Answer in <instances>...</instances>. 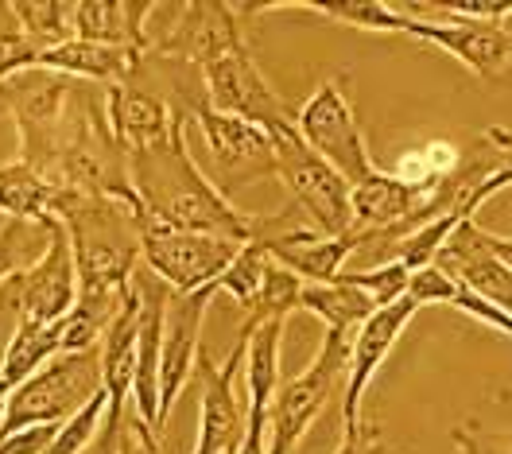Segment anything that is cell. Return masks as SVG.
<instances>
[{"label": "cell", "instance_id": "1", "mask_svg": "<svg viewBox=\"0 0 512 454\" xmlns=\"http://www.w3.org/2000/svg\"><path fill=\"white\" fill-rule=\"evenodd\" d=\"M183 132H187V125H179L171 132V140H163L156 148L128 156V179H132V195H136V206H140V218L163 229L229 237L237 245L264 241L268 214L264 218L241 214L210 183V175L194 163Z\"/></svg>", "mask_w": 512, "mask_h": 454}, {"label": "cell", "instance_id": "2", "mask_svg": "<svg viewBox=\"0 0 512 454\" xmlns=\"http://www.w3.org/2000/svg\"><path fill=\"white\" fill-rule=\"evenodd\" d=\"M63 222L82 292H125L144 268V218L140 206L109 195H59Z\"/></svg>", "mask_w": 512, "mask_h": 454}, {"label": "cell", "instance_id": "3", "mask_svg": "<svg viewBox=\"0 0 512 454\" xmlns=\"http://www.w3.org/2000/svg\"><path fill=\"white\" fill-rule=\"evenodd\" d=\"M101 392H105V385H101V350L59 354L35 377H28L20 389L8 392L0 439L32 431V427H63L70 416H78Z\"/></svg>", "mask_w": 512, "mask_h": 454}, {"label": "cell", "instance_id": "4", "mask_svg": "<svg viewBox=\"0 0 512 454\" xmlns=\"http://www.w3.org/2000/svg\"><path fill=\"white\" fill-rule=\"evenodd\" d=\"M353 334L357 330H326L315 361L280 385L272 408H268V454L295 451L303 443V435L315 427V420L330 408L338 385L346 392Z\"/></svg>", "mask_w": 512, "mask_h": 454}, {"label": "cell", "instance_id": "5", "mask_svg": "<svg viewBox=\"0 0 512 454\" xmlns=\"http://www.w3.org/2000/svg\"><path fill=\"white\" fill-rule=\"evenodd\" d=\"M74 86H78L74 78L39 70V66L8 78L0 86V105L16 121L20 160L32 163L47 183H51V171H55V156H59V140H63L66 109H70V98H74Z\"/></svg>", "mask_w": 512, "mask_h": 454}, {"label": "cell", "instance_id": "6", "mask_svg": "<svg viewBox=\"0 0 512 454\" xmlns=\"http://www.w3.org/2000/svg\"><path fill=\"white\" fill-rule=\"evenodd\" d=\"M276 144V179L288 187L291 206L307 218L319 237H346L353 229V187L307 148L299 129L272 136Z\"/></svg>", "mask_w": 512, "mask_h": 454}, {"label": "cell", "instance_id": "7", "mask_svg": "<svg viewBox=\"0 0 512 454\" xmlns=\"http://www.w3.org/2000/svg\"><path fill=\"white\" fill-rule=\"evenodd\" d=\"M295 129L307 140V148L330 163L350 187L369 183L381 167L369 156L365 132L357 125L350 98L342 90V82H322L311 98L303 101V109L295 113Z\"/></svg>", "mask_w": 512, "mask_h": 454}, {"label": "cell", "instance_id": "8", "mask_svg": "<svg viewBox=\"0 0 512 454\" xmlns=\"http://www.w3.org/2000/svg\"><path fill=\"white\" fill-rule=\"evenodd\" d=\"M245 245L214 237V233H187L144 222V268L160 276L175 295H191L202 288H218L229 264L241 257Z\"/></svg>", "mask_w": 512, "mask_h": 454}, {"label": "cell", "instance_id": "9", "mask_svg": "<svg viewBox=\"0 0 512 454\" xmlns=\"http://www.w3.org/2000/svg\"><path fill=\"white\" fill-rule=\"evenodd\" d=\"M191 125L202 140V148H206L210 183L225 198L237 195L241 187L276 179V144L264 129L245 125L237 117H225V113H214L210 105L194 113Z\"/></svg>", "mask_w": 512, "mask_h": 454}, {"label": "cell", "instance_id": "10", "mask_svg": "<svg viewBox=\"0 0 512 454\" xmlns=\"http://www.w3.org/2000/svg\"><path fill=\"white\" fill-rule=\"evenodd\" d=\"M241 47H249L245 32H241V8L229 0L167 4V24L160 35H152V51L202 66V70Z\"/></svg>", "mask_w": 512, "mask_h": 454}, {"label": "cell", "instance_id": "11", "mask_svg": "<svg viewBox=\"0 0 512 454\" xmlns=\"http://www.w3.org/2000/svg\"><path fill=\"white\" fill-rule=\"evenodd\" d=\"M206 94H210V109L237 117L245 125H256L268 136L295 129V113H291L284 98L268 86V78L260 74L253 51L241 47L233 55L218 59L214 66H206Z\"/></svg>", "mask_w": 512, "mask_h": 454}, {"label": "cell", "instance_id": "12", "mask_svg": "<svg viewBox=\"0 0 512 454\" xmlns=\"http://www.w3.org/2000/svg\"><path fill=\"white\" fill-rule=\"evenodd\" d=\"M249 357V338L241 334L222 365L210 354H198V377H202V404H198V439L194 454H237L249 435V408L237 400V373Z\"/></svg>", "mask_w": 512, "mask_h": 454}, {"label": "cell", "instance_id": "13", "mask_svg": "<svg viewBox=\"0 0 512 454\" xmlns=\"http://www.w3.org/2000/svg\"><path fill=\"white\" fill-rule=\"evenodd\" d=\"M82 295L78 284V264H74V249L66 237L63 222L55 229V241L47 249V257L39 260L35 268H28L24 276H16L0 303H8L16 311V319H35V323H63L66 315L74 311Z\"/></svg>", "mask_w": 512, "mask_h": 454}, {"label": "cell", "instance_id": "14", "mask_svg": "<svg viewBox=\"0 0 512 454\" xmlns=\"http://www.w3.org/2000/svg\"><path fill=\"white\" fill-rule=\"evenodd\" d=\"M218 295V288H202L191 295H171L167 307V323H163V354H160V423L156 435H163V427L175 412V400L187 385V377L198 365L202 354V323L210 311V299Z\"/></svg>", "mask_w": 512, "mask_h": 454}, {"label": "cell", "instance_id": "15", "mask_svg": "<svg viewBox=\"0 0 512 454\" xmlns=\"http://www.w3.org/2000/svg\"><path fill=\"white\" fill-rule=\"evenodd\" d=\"M416 311H419V303L412 295H404V299L381 307L365 326H357L353 346H350L346 392H342V427H357V423H361V400H365V392H369V381L377 377L384 357L392 354V346L400 342L404 326L412 323Z\"/></svg>", "mask_w": 512, "mask_h": 454}, {"label": "cell", "instance_id": "16", "mask_svg": "<svg viewBox=\"0 0 512 454\" xmlns=\"http://www.w3.org/2000/svg\"><path fill=\"white\" fill-rule=\"evenodd\" d=\"M136 292H140V365H136V416L156 431L160 423V354H163V323H167V307H171V288L160 276H152L148 268H140L132 276Z\"/></svg>", "mask_w": 512, "mask_h": 454}, {"label": "cell", "instance_id": "17", "mask_svg": "<svg viewBox=\"0 0 512 454\" xmlns=\"http://www.w3.org/2000/svg\"><path fill=\"white\" fill-rule=\"evenodd\" d=\"M435 264L443 272H450L458 284H466L470 292H478L481 299H489L493 307L512 315V268L489 253L485 229L474 218L458 222V229L450 233V241L443 245Z\"/></svg>", "mask_w": 512, "mask_h": 454}, {"label": "cell", "instance_id": "18", "mask_svg": "<svg viewBox=\"0 0 512 454\" xmlns=\"http://www.w3.org/2000/svg\"><path fill=\"white\" fill-rule=\"evenodd\" d=\"M105 113H109V129L125 144V152H148L163 140H171V132L187 125L167 101L140 86V82H125V86H109L105 90Z\"/></svg>", "mask_w": 512, "mask_h": 454}, {"label": "cell", "instance_id": "19", "mask_svg": "<svg viewBox=\"0 0 512 454\" xmlns=\"http://www.w3.org/2000/svg\"><path fill=\"white\" fill-rule=\"evenodd\" d=\"M408 35L423 43L443 47L478 78H493L512 63V35L493 24H470V20H419L412 16Z\"/></svg>", "mask_w": 512, "mask_h": 454}, {"label": "cell", "instance_id": "20", "mask_svg": "<svg viewBox=\"0 0 512 454\" xmlns=\"http://www.w3.org/2000/svg\"><path fill=\"white\" fill-rule=\"evenodd\" d=\"M152 0H78L74 4V39L105 43V47H132L152 51Z\"/></svg>", "mask_w": 512, "mask_h": 454}, {"label": "cell", "instance_id": "21", "mask_svg": "<svg viewBox=\"0 0 512 454\" xmlns=\"http://www.w3.org/2000/svg\"><path fill=\"white\" fill-rule=\"evenodd\" d=\"M140 66V51L132 47H105V43H86V39H66L59 47L39 55V70L63 74L74 82H101L109 86H125Z\"/></svg>", "mask_w": 512, "mask_h": 454}, {"label": "cell", "instance_id": "22", "mask_svg": "<svg viewBox=\"0 0 512 454\" xmlns=\"http://www.w3.org/2000/svg\"><path fill=\"white\" fill-rule=\"evenodd\" d=\"M136 365H140V292L136 284H128L121 315L113 319L101 342V385L113 412H125V400L136 385Z\"/></svg>", "mask_w": 512, "mask_h": 454}, {"label": "cell", "instance_id": "23", "mask_svg": "<svg viewBox=\"0 0 512 454\" xmlns=\"http://www.w3.org/2000/svg\"><path fill=\"white\" fill-rule=\"evenodd\" d=\"M280 342H284V323H264L249 338V357H245V389H249V435H268V408L280 392Z\"/></svg>", "mask_w": 512, "mask_h": 454}, {"label": "cell", "instance_id": "24", "mask_svg": "<svg viewBox=\"0 0 512 454\" xmlns=\"http://www.w3.org/2000/svg\"><path fill=\"white\" fill-rule=\"evenodd\" d=\"M59 187L47 183L32 163L20 156L0 163V214L4 218H24V222H43L55 226L59 222Z\"/></svg>", "mask_w": 512, "mask_h": 454}, {"label": "cell", "instance_id": "25", "mask_svg": "<svg viewBox=\"0 0 512 454\" xmlns=\"http://www.w3.org/2000/svg\"><path fill=\"white\" fill-rule=\"evenodd\" d=\"M63 354V323H35V319H16V330L0 357V385L20 389L28 377H35L43 365H51Z\"/></svg>", "mask_w": 512, "mask_h": 454}, {"label": "cell", "instance_id": "26", "mask_svg": "<svg viewBox=\"0 0 512 454\" xmlns=\"http://www.w3.org/2000/svg\"><path fill=\"white\" fill-rule=\"evenodd\" d=\"M241 12H264V4H237ZM268 8H311L326 20L350 24L357 32H381V35H408L412 16L400 4L384 0H276Z\"/></svg>", "mask_w": 512, "mask_h": 454}, {"label": "cell", "instance_id": "27", "mask_svg": "<svg viewBox=\"0 0 512 454\" xmlns=\"http://www.w3.org/2000/svg\"><path fill=\"white\" fill-rule=\"evenodd\" d=\"M299 311L319 315L322 323H326V330H357V326L369 323L381 307H377V299L369 292L334 280V284H303Z\"/></svg>", "mask_w": 512, "mask_h": 454}, {"label": "cell", "instance_id": "28", "mask_svg": "<svg viewBox=\"0 0 512 454\" xmlns=\"http://www.w3.org/2000/svg\"><path fill=\"white\" fill-rule=\"evenodd\" d=\"M125 292H82L78 295L74 311L63 319V354L101 350L109 326H113V319L121 315Z\"/></svg>", "mask_w": 512, "mask_h": 454}, {"label": "cell", "instance_id": "29", "mask_svg": "<svg viewBox=\"0 0 512 454\" xmlns=\"http://www.w3.org/2000/svg\"><path fill=\"white\" fill-rule=\"evenodd\" d=\"M55 226H43V222H24V218H4L0 222V292L24 276L28 268H35L39 260L47 257L51 241H55Z\"/></svg>", "mask_w": 512, "mask_h": 454}, {"label": "cell", "instance_id": "30", "mask_svg": "<svg viewBox=\"0 0 512 454\" xmlns=\"http://www.w3.org/2000/svg\"><path fill=\"white\" fill-rule=\"evenodd\" d=\"M12 16L20 32L39 47V55L74 39V4L66 0H12Z\"/></svg>", "mask_w": 512, "mask_h": 454}, {"label": "cell", "instance_id": "31", "mask_svg": "<svg viewBox=\"0 0 512 454\" xmlns=\"http://www.w3.org/2000/svg\"><path fill=\"white\" fill-rule=\"evenodd\" d=\"M268 264H272V253L264 249V241H249L241 249V257L229 264L222 280H218V292H229L233 303L241 307V315L256 303V295L264 288V276H268Z\"/></svg>", "mask_w": 512, "mask_h": 454}, {"label": "cell", "instance_id": "32", "mask_svg": "<svg viewBox=\"0 0 512 454\" xmlns=\"http://www.w3.org/2000/svg\"><path fill=\"white\" fill-rule=\"evenodd\" d=\"M338 280H342V284H353V288H361V292H369L373 299H377V307H388V303H396V299L408 295L412 272H408L400 260H392V264L365 268V272H350V268H346Z\"/></svg>", "mask_w": 512, "mask_h": 454}, {"label": "cell", "instance_id": "33", "mask_svg": "<svg viewBox=\"0 0 512 454\" xmlns=\"http://www.w3.org/2000/svg\"><path fill=\"white\" fill-rule=\"evenodd\" d=\"M105 412H109V396L101 392L94 396L78 416H70V420L59 427V435H55V443L47 447L43 454H82L90 443L97 439V431H101V420H105Z\"/></svg>", "mask_w": 512, "mask_h": 454}, {"label": "cell", "instance_id": "34", "mask_svg": "<svg viewBox=\"0 0 512 454\" xmlns=\"http://www.w3.org/2000/svg\"><path fill=\"white\" fill-rule=\"evenodd\" d=\"M39 66V47H35L28 35L20 32L16 16L0 20V86L24 70H35Z\"/></svg>", "mask_w": 512, "mask_h": 454}, {"label": "cell", "instance_id": "35", "mask_svg": "<svg viewBox=\"0 0 512 454\" xmlns=\"http://www.w3.org/2000/svg\"><path fill=\"white\" fill-rule=\"evenodd\" d=\"M447 307H458L462 315H470V319H478V323L493 326V330H501V334H509L512 338V315L509 311L493 307L489 299H481L478 292H470L466 284H454V295H450Z\"/></svg>", "mask_w": 512, "mask_h": 454}, {"label": "cell", "instance_id": "36", "mask_svg": "<svg viewBox=\"0 0 512 454\" xmlns=\"http://www.w3.org/2000/svg\"><path fill=\"white\" fill-rule=\"evenodd\" d=\"M454 276L443 272L439 264H427V268H419L412 272V284H408V295L416 299L419 307H435V303H450V295H454Z\"/></svg>", "mask_w": 512, "mask_h": 454}, {"label": "cell", "instance_id": "37", "mask_svg": "<svg viewBox=\"0 0 512 454\" xmlns=\"http://www.w3.org/2000/svg\"><path fill=\"white\" fill-rule=\"evenodd\" d=\"M450 439H454V447L462 454H512L509 435H489V439H481L470 427H454Z\"/></svg>", "mask_w": 512, "mask_h": 454}, {"label": "cell", "instance_id": "38", "mask_svg": "<svg viewBox=\"0 0 512 454\" xmlns=\"http://www.w3.org/2000/svg\"><path fill=\"white\" fill-rule=\"evenodd\" d=\"M59 427H32V431H20V435H8L0 439V454H43L55 443Z\"/></svg>", "mask_w": 512, "mask_h": 454}, {"label": "cell", "instance_id": "39", "mask_svg": "<svg viewBox=\"0 0 512 454\" xmlns=\"http://www.w3.org/2000/svg\"><path fill=\"white\" fill-rule=\"evenodd\" d=\"M125 420H128V412H113V408H109L105 420H101L97 439L82 454H121V443H125Z\"/></svg>", "mask_w": 512, "mask_h": 454}, {"label": "cell", "instance_id": "40", "mask_svg": "<svg viewBox=\"0 0 512 454\" xmlns=\"http://www.w3.org/2000/svg\"><path fill=\"white\" fill-rule=\"evenodd\" d=\"M338 454H388V447L381 443L373 423H357V427H342V447Z\"/></svg>", "mask_w": 512, "mask_h": 454}, {"label": "cell", "instance_id": "41", "mask_svg": "<svg viewBox=\"0 0 512 454\" xmlns=\"http://www.w3.org/2000/svg\"><path fill=\"white\" fill-rule=\"evenodd\" d=\"M509 187H512V152L501 160V167H497V171H493V175L481 183L478 191H474V198H470V214H478L481 202H489V198L501 195V191H509Z\"/></svg>", "mask_w": 512, "mask_h": 454}, {"label": "cell", "instance_id": "42", "mask_svg": "<svg viewBox=\"0 0 512 454\" xmlns=\"http://www.w3.org/2000/svg\"><path fill=\"white\" fill-rule=\"evenodd\" d=\"M485 245H489V253L501 260V264H509L512 268V237H497V233L485 229Z\"/></svg>", "mask_w": 512, "mask_h": 454}, {"label": "cell", "instance_id": "43", "mask_svg": "<svg viewBox=\"0 0 512 454\" xmlns=\"http://www.w3.org/2000/svg\"><path fill=\"white\" fill-rule=\"evenodd\" d=\"M8 392L12 389H4V385H0V420H4V408H8Z\"/></svg>", "mask_w": 512, "mask_h": 454}]
</instances>
